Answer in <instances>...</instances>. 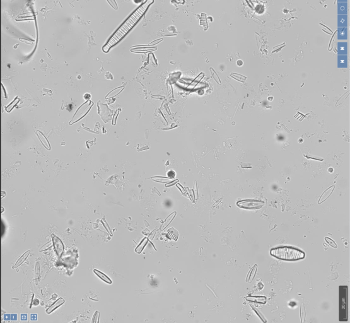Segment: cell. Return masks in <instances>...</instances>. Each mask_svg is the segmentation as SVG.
Wrapping results in <instances>:
<instances>
[{
	"label": "cell",
	"instance_id": "6da1fadb",
	"mask_svg": "<svg viewBox=\"0 0 350 323\" xmlns=\"http://www.w3.org/2000/svg\"><path fill=\"white\" fill-rule=\"evenodd\" d=\"M153 0H146L145 3H144L141 6H139L138 8L127 19L126 21L124 22L123 24L120 26L118 29V30L114 33L113 36L110 39L107 44L104 47V52L107 53L109 49H111L112 46H114V45L116 44L118 42H119L128 32H129V31L133 28L136 23L138 22L140 18L142 17V15L146 11L148 8L153 3Z\"/></svg>",
	"mask_w": 350,
	"mask_h": 323
},
{
	"label": "cell",
	"instance_id": "7a4b0ae2",
	"mask_svg": "<svg viewBox=\"0 0 350 323\" xmlns=\"http://www.w3.org/2000/svg\"><path fill=\"white\" fill-rule=\"evenodd\" d=\"M271 254L276 258L286 261H296L304 258L305 254L302 251L290 247H281L271 251Z\"/></svg>",
	"mask_w": 350,
	"mask_h": 323
},
{
	"label": "cell",
	"instance_id": "3957f363",
	"mask_svg": "<svg viewBox=\"0 0 350 323\" xmlns=\"http://www.w3.org/2000/svg\"><path fill=\"white\" fill-rule=\"evenodd\" d=\"M264 205V203L260 201H254V200H245L240 201L237 203V205L240 208H249V209H255L259 208L262 207Z\"/></svg>",
	"mask_w": 350,
	"mask_h": 323
},
{
	"label": "cell",
	"instance_id": "277c9868",
	"mask_svg": "<svg viewBox=\"0 0 350 323\" xmlns=\"http://www.w3.org/2000/svg\"><path fill=\"white\" fill-rule=\"evenodd\" d=\"M53 243L54 249H55L57 254L58 255V256H61L62 253H63L64 249L63 244L62 243L61 240L56 236H54L53 237Z\"/></svg>",
	"mask_w": 350,
	"mask_h": 323
},
{
	"label": "cell",
	"instance_id": "5b68a950",
	"mask_svg": "<svg viewBox=\"0 0 350 323\" xmlns=\"http://www.w3.org/2000/svg\"><path fill=\"white\" fill-rule=\"evenodd\" d=\"M64 302H65V301L63 298L62 297L60 298L59 299H57V300L55 302H54L52 305H50L49 308L46 310V312L48 314H50L52 312H53L54 310L58 308L60 306L63 305Z\"/></svg>",
	"mask_w": 350,
	"mask_h": 323
},
{
	"label": "cell",
	"instance_id": "8992f818",
	"mask_svg": "<svg viewBox=\"0 0 350 323\" xmlns=\"http://www.w3.org/2000/svg\"><path fill=\"white\" fill-rule=\"evenodd\" d=\"M337 37L339 40L347 39V29L346 27H339L338 28Z\"/></svg>",
	"mask_w": 350,
	"mask_h": 323
},
{
	"label": "cell",
	"instance_id": "52a82bcc",
	"mask_svg": "<svg viewBox=\"0 0 350 323\" xmlns=\"http://www.w3.org/2000/svg\"><path fill=\"white\" fill-rule=\"evenodd\" d=\"M347 3L346 2L338 3V14L339 15H346L347 10Z\"/></svg>",
	"mask_w": 350,
	"mask_h": 323
},
{
	"label": "cell",
	"instance_id": "ba28073f",
	"mask_svg": "<svg viewBox=\"0 0 350 323\" xmlns=\"http://www.w3.org/2000/svg\"><path fill=\"white\" fill-rule=\"evenodd\" d=\"M93 272H94V273H95L97 276H98V277L101 280H102L104 282H105L107 283H108V284H111L112 283L111 280L109 278H108L106 275H105L104 273H103L102 272H101L99 270H93Z\"/></svg>",
	"mask_w": 350,
	"mask_h": 323
},
{
	"label": "cell",
	"instance_id": "9c48e42d",
	"mask_svg": "<svg viewBox=\"0 0 350 323\" xmlns=\"http://www.w3.org/2000/svg\"><path fill=\"white\" fill-rule=\"evenodd\" d=\"M347 16L346 15H339L338 16V26L339 27H344L347 26Z\"/></svg>",
	"mask_w": 350,
	"mask_h": 323
},
{
	"label": "cell",
	"instance_id": "30bf717a",
	"mask_svg": "<svg viewBox=\"0 0 350 323\" xmlns=\"http://www.w3.org/2000/svg\"><path fill=\"white\" fill-rule=\"evenodd\" d=\"M30 250H28V251H27L26 252H25V253L23 254V255H22V256L20 257V258L18 259V260L17 261L16 264H15V266L13 267V268H17V267H18L19 266H20L21 264H22L23 262L25 261V259H27V257H28L29 254H30Z\"/></svg>",
	"mask_w": 350,
	"mask_h": 323
},
{
	"label": "cell",
	"instance_id": "8fae6325",
	"mask_svg": "<svg viewBox=\"0 0 350 323\" xmlns=\"http://www.w3.org/2000/svg\"><path fill=\"white\" fill-rule=\"evenodd\" d=\"M148 238L145 237V238H144L140 244L138 245V246L135 249V252H136L138 254H140L142 252V251L143 250L144 247H145V246L146 245V244L148 243Z\"/></svg>",
	"mask_w": 350,
	"mask_h": 323
},
{
	"label": "cell",
	"instance_id": "7c38bea8",
	"mask_svg": "<svg viewBox=\"0 0 350 323\" xmlns=\"http://www.w3.org/2000/svg\"><path fill=\"white\" fill-rule=\"evenodd\" d=\"M176 215V212H174L172 214H171L170 215H169L168 217L167 218V219L165 220L164 224L162 225V228H161V230H163V229L165 228L168 225L170 224V223L172 221V220L174 219V216Z\"/></svg>",
	"mask_w": 350,
	"mask_h": 323
},
{
	"label": "cell",
	"instance_id": "4fadbf2b",
	"mask_svg": "<svg viewBox=\"0 0 350 323\" xmlns=\"http://www.w3.org/2000/svg\"><path fill=\"white\" fill-rule=\"evenodd\" d=\"M19 100H19V99L18 98V97H17V98L15 99L12 102L10 103L8 105V106L7 107H6V111L7 112H10L11 110H12L13 109V107L18 104V102H19Z\"/></svg>",
	"mask_w": 350,
	"mask_h": 323
},
{
	"label": "cell",
	"instance_id": "5bb4252c",
	"mask_svg": "<svg viewBox=\"0 0 350 323\" xmlns=\"http://www.w3.org/2000/svg\"><path fill=\"white\" fill-rule=\"evenodd\" d=\"M346 46L347 43L346 42H339L338 43V50L340 53H343V51L346 53Z\"/></svg>",
	"mask_w": 350,
	"mask_h": 323
},
{
	"label": "cell",
	"instance_id": "9a60e30c",
	"mask_svg": "<svg viewBox=\"0 0 350 323\" xmlns=\"http://www.w3.org/2000/svg\"><path fill=\"white\" fill-rule=\"evenodd\" d=\"M99 317H100V313L99 311H96L95 312L94 315H93V317L92 319V323L94 322H99Z\"/></svg>",
	"mask_w": 350,
	"mask_h": 323
},
{
	"label": "cell",
	"instance_id": "2e32d148",
	"mask_svg": "<svg viewBox=\"0 0 350 323\" xmlns=\"http://www.w3.org/2000/svg\"><path fill=\"white\" fill-rule=\"evenodd\" d=\"M325 239H326V240L327 241V242H328V244L330 245V246H332V247H334V248H336V247H337V244H336L335 242H334V240H332V239H330L328 238V237H326Z\"/></svg>",
	"mask_w": 350,
	"mask_h": 323
},
{
	"label": "cell",
	"instance_id": "e0dca14e",
	"mask_svg": "<svg viewBox=\"0 0 350 323\" xmlns=\"http://www.w3.org/2000/svg\"><path fill=\"white\" fill-rule=\"evenodd\" d=\"M256 12L258 13L261 14V13H262L264 12V6L262 5H258V6H256Z\"/></svg>",
	"mask_w": 350,
	"mask_h": 323
},
{
	"label": "cell",
	"instance_id": "ac0fdd59",
	"mask_svg": "<svg viewBox=\"0 0 350 323\" xmlns=\"http://www.w3.org/2000/svg\"><path fill=\"white\" fill-rule=\"evenodd\" d=\"M107 1H108V3L110 4L111 6L113 8H114L116 10H118V5H117V3L115 0H107Z\"/></svg>",
	"mask_w": 350,
	"mask_h": 323
},
{
	"label": "cell",
	"instance_id": "d6986e66",
	"mask_svg": "<svg viewBox=\"0 0 350 323\" xmlns=\"http://www.w3.org/2000/svg\"><path fill=\"white\" fill-rule=\"evenodd\" d=\"M168 176H169L170 178H174L176 176V173H175L174 171H170V172L168 173Z\"/></svg>",
	"mask_w": 350,
	"mask_h": 323
},
{
	"label": "cell",
	"instance_id": "ffe728a7",
	"mask_svg": "<svg viewBox=\"0 0 350 323\" xmlns=\"http://www.w3.org/2000/svg\"><path fill=\"white\" fill-rule=\"evenodd\" d=\"M3 228H5V225H3V221H2V220H1V237L3 236V234L4 232H5V231H4L3 230Z\"/></svg>",
	"mask_w": 350,
	"mask_h": 323
},
{
	"label": "cell",
	"instance_id": "44dd1931",
	"mask_svg": "<svg viewBox=\"0 0 350 323\" xmlns=\"http://www.w3.org/2000/svg\"><path fill=\"white\" fill-rule=\"evenodd\" d=\"M90 97H91V95L89 94V93H86V94L84 95V98L86 99H89L90 98Z\"/></svg>",
	"mask_w": 350,
	"mask_h": 323
},
{
	"label": "cell",
	"instance_id": "7402d4cb",
	"mask_svg": "<svg viewBox=\"0 0 350 323\" xmlns=\"http://www.w3.org/2000/svg\"><path fill=\"white\" fill-rule=\"evenodd\" d=\"M133 1H134L135 3H137V4H138V3H139L140 2H141V0H133Z\"/></svg>",
	"mask_w": 350,
	"mask_h": 323
},
{
	"label": "cell",
	"instance_id": "603a6c76",
	"mask_svg": "<svg viewBox=\"0 0 350 323\" xmlns=\"http://www.w3.org/2000/svg\"><path fill=\"white\" fill-rule=\"evenodd\" d=\"M339 2H346L347 0H338Z\"/></svg>",
	"mask_w": 350,
	"mask_h": 323
}]
</instances>
